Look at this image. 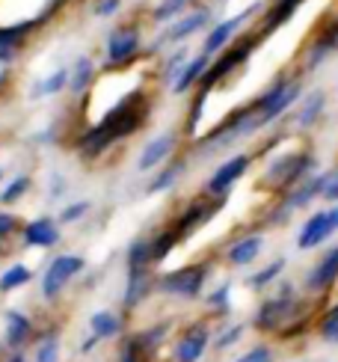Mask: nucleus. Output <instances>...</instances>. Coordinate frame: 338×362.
<instances>
[{"label": "nucleus", "instance_id": "nucleus-1", "mask_svg": "<svg viewBox=\"0 0 338 362\" xmlns=\"http://www.w3.org/2000/svg\"><path fill=\"white\" fill-rule=\"evenodd\" d=\"M315 173H320L317 155L309 146H300V148H288V152L276 155L264 167V173H261V185L267 190H273L276 196H282L285 190L297 187L300 181L312 178Z\"/></svg>", "mask_w": 338, "mask_h": 362}, {"label": "nucleus", "instance_id": "nucleus-2", "mask_svg": "<svg viewBox=\"0 0 338 362\" xmlns=\"http://www.w3.org/2000/svg\"><path fill=\"white\" fill-rule=\"evenodd\" d=\"M252 134H258V122H255L252 104L247 101V104H240V107L228 110L226 119H220L211 131L199 134L193 140V148H205V152H199V155H217V152H226V148H232L243 140H250Z\"/></svg>", "mask_w": 338, "mask_h": 362}, {"label": "nucleus", "instance_id": "nucleus-3", "mask_svg": "<svg viewBox=\"0 0 338 362\" xmlns=\"http://www.w3.org/2000/svg\"><path fill=\"white\" fill-rule=\"evenodd\" d=\"M303 309H305V300L297 294V288L291 282L279 279L273 294L258 303V309L252 315V329H258V333H279V329L294 321Z\"/></svg>", "mask_w": 338, "mask_h": 362}, {"label": "nucleus", "instance_id": "nucleus-4", "mask_svg": "<svg viewBox=\"0 0 338 362\" xmlns=\"http://www.w3.org/2000/svg\"><path fill=\"white\" fill-rule=\"evenodd\" d=\"M143 54H146V33H143V24H136V21H125L113 27L104 39V69L107 71L131 69Z\"/></svg>", "mask_w": 338, "mask_h": 362}, {"label": "nucleus", "instance_id": "nucleus-5", "mask_svg": "<svg viewBox=\"0 0 338 362\" xmlns=\"http://www.w3.org/2000/svg\"><path fill=\"white\" fill-rule=\"evenodd\" d=\"M258 36L255 33H240L232 45H226V48L217 54V57H211V63H208V71L202 74V81H199V86L208 89V93H214L226 78H232V74L238 69H243L250 63V57L255 54L258 48Z\"/></svg>", "mask_w": 338, "mask_h": 362}, {"label": "nucleus", "instance_id": "nucleus-6", "mask_svg": "<svg viewBox=\"0 0 338 362\" xmlns=\"http://www.w3.org/2000/svg\"><path fill=\"white\" fill-rule=\"evenodd\" d=\"M211 262H193V264H181L175 270H163L155 276V291L166 297H181V300H199L205 294V285L211 279Z\"/></svg>", "mask_w": 338, "mask_h": 362}, {"label": "nucleus", "instance_id": "nucleus-7", "mask_svg": "<svg viewBox=\"0 0 338 362\" xmlns=\"http://www.w3.org/2000/svg\"><path fill=\"white\" fill-rule=\"evenodd\" d=\"M214 24V9L208 4H199V6H190L184 15H178V18L173 24H166L158 39L151 42V54H161L163 48H178V45H187L190 39L202 36L205 30Z\"/></svg>", "mask_w": 338, "mask_h": 362}, {"label": "nucleus", "instance_id": "nucleus-8", "mask_svg": "<svg viewBox=\"0 0 338 362\" xmlns=\"http://www.w3.org/2000/svg\"><path fill=\"white\" fill-rule=\"evenodd\" d=\"M264 4H267V0H252V4L243 9V12H238V15H226V18L214 21V24L205 30V33H202V48H199V54L217 57V54L226 48V45H232V42L240 36L243 24L252 21V18H258L261 9H264Z\"/></svg>", "mask_w": 338, "mask_h": 362}, {"label": "nucleus", "instance_id": "nucleus-9", "mask_svg": "<svg viewBox=\"0 0 338 362\" xmlns=\"http://www.w3.org/2000/svg\"><path fill=\"white\" fill-rule=\"evenodd\" d=\"M252 163H255V152H238V155H228L226 160L217 163V170H214L205 181V187L202 193L211 196V199H228V193H232L243 175H250L252 170Z\"/></svg>", "mask_w": 338, "mask_h": 362}, {"label": "nucleus", "instance_id": "nucleus-10", "mask_svg": "<svg viewBox=\"0 0 338 362\" xmlns=\"http://www.w3.org/2000/svg\"><path fill=\"white\" fill-rule=\"evenodd\" d=\"M335 54H338V15H327V18L320 21L317 30L312 33L309 45H305L300 74H312V71H317L324 63H330Z\"/></svg>", "mask_w": 338, "mask_h": 362}, {"label": "nucleus", "instance_id": "nucleus-11", "mask_svg": "<svg viewBox=\"0 0 338 362\" xmlns=\"http://www.w3.org/2000/svg\"><path fill=\"white\" fill-rule=\"evenodd\" d=\"M332 235H338V205L317 208L300 226V232H297V250L300 252L320 250Z\"/></svg>", "mask_w": 338, "mask_h": 362}, {"label": "nucleus", "instance_id": "nucleus-12", "mask_svg": "<svg viewBox=\"0 0 338 362\" xmlns=\"http://www.w3.org/2000/svg\"><path fill=\"white\" fill-rule=\"evenodd\" d=\"M211 336L214 329L208 321H193L178 333V339L173 341V351H169V359L173 362H202V356L211 351Z\"/></svg>", "mask_w": 338, "mask_h": 362}, {"label": "nucleus", "instance_id": "nucleus-13", "mask_svg": "<svg viewBox=\"0 0 338 362\" xmlns=\"http://www.w3.org/2000/svg\"><path fill=\"white\" fill-rule=\"evenodd\" d=\"M83 270H86L83 255L63 252V255H57V259H51L48 270H45V276H42V297L45 300H57L59 294L69 288V282L74 276H81Z\"/></svg>", "mask_w": 338, "mask_h": 362}, {"label": "nucleus", "instance_id": "nucleus-14", "mask_svg": "<svg viewBox=\"0 0 338 362\" xmlns=\"http://www.w3.org/2000/svg\"><path fill=\"white\" fill-rule=\"evenodd\" d=\"M178 146H181V131H163V134H155L146 146L140 158H136V170L140 173H155L161 170L166 160H173L178 155Z\"/></svg>", "mask_w": 338, "mask_h": 362}, {"label": "nucleus", "instance_id": "nucleus-15", "mask_svg": "<svg viewBox=\"0 0 338 362\" xmlns=\"http://www.w3.org/2000/svg\"><path fill=\"white\" fill-rule=\"evenodd\" d=\"M226 205V199H211V196H196V199H190L187 205H184L181 211H178V217L173 220V226H175V232L181 235V240L187 238V235H193L196 229H202V226L217 214V211Z\"/></svg>", "mask_w": 338, "mask_h": 362}, {"label": "nucleus", "instance_id": "nucleus-16", "mask_svg": "<svg viewBox=\"0 0 338 362\" xmlns=\"http://www.w3.org/2000/svg\"><path fill=\"white\" fill-rule=\"evenodd\" d=\"M291 131L294 134H305L312 131L315 125H320V119L327 113V89H309V93H303V98L297 101V107L291 110Z\"/></svg>", "mask_w": 338, "mask_h": 362}, {"label": "nucleus", "instance_id": "nucleus-17", "mask_svg": "<svg viewBox=\"0 0 338 362\" xmlns=\"http://www.w3.org/2000/svg\"><path fill=\"white\" fill-rule=\"evenodd\" d=\"M303 93H305V81H303V74H300V71H294V78H291V83H288L285 93L276 98L267 110H261V113L255 116L258 131H264V128H270V125H276V122H282V119L297 107V101L303 98Z\"/></svg>", "mask_w": 338, "mask_h": 362}, {"label": "nucleus", "instance_id": "nucleus-18", "mask_svg": "<svg viewBox=\"0 0 338 362\" xmlns=\"http://www.w3.org/2000/svg\"><path fill=\"white\" fill-rule=\"evenodd\" d=\"M338 285V244L330 247L320 259L312 264L309 276H305V291L312 297H324Z\"/></svg>", "mask_w": 338, "mask_h": 362}, {"label": "nucleus", "instance_id": "nucleus-19", "mask_svg": "<svg viewBox=\"0 0 338 362\" xmlns=\"http://www.w3.org/2000/svg\"><path fill=\"white\" fill-rule=\"evenodd\" d=\"M155 267H140V270H128L125 279V291H122V309L134 312L140 309L146 300L155 294Z\"/></svg>", "mask_w": 338, "mask_h": 362}, {"label": "nucleus", "instance_id": "nucleus-20", "mask_svg": "<svg viewBox=\"0 0 338 362\" xmlns=\"http://www.w3.org/2000/svg\"><path fill=\"white\" fill-rule=\"evenodd\" d=\"M261 250H264V235L261 232H243L240 238H235L232 244L226 247L223 259H226L228 267H250L261 255Z\"/></svg>", "mask_w": 338, "mask_h": 362}, {"label": "nucleus", "instance_id": "nucleus-21", "mask_svg": "<svg viewBox=\"0 0 338 362\" xmlns=\"http://www.w3.org/2000/svg\"><path fill=\"white\" fill-rule=\"evenodd\" d=\"M184 173H187V155L178 152L173 160H166L161 170H155V175H151L146 181V193L148 196H161V193H169L173 187H178V181L184 178Z\"/></svg>", "mask_w": 338, "mask_h": 362}, {"label": "nucleus", "instance_id": "nucleus-22", "mask_svg": "<svg viewBox=\"0 0 338 362\" xmlns=\"http://www.w3.org/2000/svg\"><path fill=\"white\" fill-rule=\"evenodd\" d=\"M59 238L63 235H59V223L54 217H36L21 229L24 247H33V250H51L59 244Z\"/></svg>", "mask_w": 338, "mask_h": 362}, {"label": "nucleus", "instance_id": "nucleus-23", "mask_svg": "<svg viewBox=\"0 0 338 362\" xmlns=\"http://www.w3.org/2000/svg\"><path fill=\"white\" fill-rule=\"evenodd\" d=\"M39 21L36 18H27V21H15V24H6L0 27V63H12L18 57L21 45L27 42L30 30H36Z\"/></svg>", "mask_w": 338, "mask_h": 362}, {"label": "nucleus", "instance_id": "nucleus-24", "mask_svg": "<svg viewBox=\"0 0 338 362\" xmlns=\"http://www.w3.org/2000/svg\"><path fill=\"white\" fill-rule=\"evenodd\" d=\"M208 63H211V57H205V54L190 57L187 63H184V69L175 74V81L169 83V93L173 95H190L199 86V81H202V74L208 71Z\"/></svg>", "mask_w": 338, "mask_h": 362}, {"label": "nucleus", "instance_id": "nucleus-25", "mask_svg": "<svg viewBox=\"0 0 338 362\" xmlns=\"http://www.w3.org/2000/svg\"><path fill=\"white\" fill-rule=\"evenodd\" d=\"M113 148V140L107 137V131L98 125H89L78 134V143H74V152H78L83 160H98Z\"/></svg>", "mask_w": 338, "mask_h": 362}, {"label": "nucleus", "instance_id": "nucleus-26", "mask_svg": "<svg viewBox=\"0 0 338 362\" xmlns=\"http://www.w3.org/2000/svg\"><path fill=\"white\" fill-rule=\"evenodd\" d=\"M95 74H98V66H95V59H92L89 54H81L78 59L71 63L69 69V93L74 98H83L92 86H95Z\"/></svg>", "mask_w": 338, "mask_h": 362}, {"label": "nucleus", "instance_id": "nucleus-27", "mask_svg": "<svg viewBox=\"0 0 338 362\" xmlns=\"http://www.w3.org/2000/svg\"><path fill=\"white\" fill-rule=\"evenodd\" d=\"M89 336H95L98 341H113L125 336V318L113 309H98L89 318Z\"/></svg>", "mask_w": 338, "mask_h": 362}, {"label": "nucleus", "instance_id": "nucleus-28", "mask_svg": "<svg viewBox=\"0 0 338 362\" xmlns=\"http://www.w3.org/2000/svg\"><path fill=\"white\" fill-rule=\"evenodd\" d=\"M30 339H33V321H30L24 312L9 309L6 312V348L21 351Z\"/></svg>", "mask_w": 338, "mask_h": 362}, {"label": "nucleus", "instance_id": "nucleus-29", "mask_svg": "<svg viewBox=\"0 0 338 362\" xmlns=\"http://www.w3.org/2000/svg\"><path fill=\"white\" fill-rule=\"evenodd\" d=\"M181 244V235L175 232V226L169 223L163 229H158L155 235H148V250H151V267H158L169 259V252Z\"/></svg>", "mask_w": 338, "mask_h": 362}, {"label": "nucleus", "instance_id": "nucleus-30", "mask_svg": "<svg viewBox=\"0 0 338 362\" xmlns=\"http://www.w3.org/2000/svg\"><path fill=\"white\" fill-rule=\"evenodd\" d=\"M169 329H173V321H158V324H151L146 329H136L134 339H136V344H140V351L151 359L161 351V344L169 339Z\"/></svg>", "mask_w": 338, "mask_h": 362}, {"label": "nucleus", "instance_id": "nucleus-31", "mask_svg": "<svg viewBox=\"0 0 338 362\" xmlns=\"http://www.w3.org/2000/svg\"><path fill=\"white\" fill-rule=\"evenodd\" d=\"M196 0H158V4L148 9V21L158 27H166V24H173L178 15L187 12Z\"/></svg>", "mask_w": 338, "mask_h": 362}, {"label": "nucleus", "instance_id": "nucleus-32", "mask_svg": "<svg viewBox=\"0 0 338 362\" xmlns=\"http://www.w3.org/2000/svg\"><path fill=\"white\" fill-rule=\"evenodd\" d=\"M285 267H288V262L282 259H273V262H267L261 270H255V274H250V279H247V285L252 291H267V288H273L276 282L282 279V274H285Z\"/></svg>", "mask_w": 338, "mask_h": 362}, {"label": "nucleus", "instance_id": "nucleus-33", "mask_svg": "<svg viewBox=\"0 0 338 362\" xmlns=\"http://www.w3.org/2000/svg\"><path fill=\"white\" fill-rule=\"evenodd\" d=\"M190 59V51H187V45H178V48H173L163 59H161V66H158V78L169 86L175 81V74L184 69V63Z\"/></svg>", "mask_w": 338, "mask_h": 362}, {"label": "nucleus", "instance_id": "nucleus-34", "mask_svg": "<svg viewBox=\"0 0 338 362\" xmlns=\"http://www.w3.org/2000/svg\"><path fill=\"white\" fill-rule=\"evenodd\" d=\"M205 306L211 309V315H217V318H228V312H232V282L226 279L211 294H205Z\"/></svg>", "mask_w": 338, "mask_h": 362}, {"label": "nucleus", "instance_id": "nucleus-35", "mask_svg": "<svg viewBox=\"0 0 338 362\" xmlns=\"http://www.w3.org/2000/svg\"><path fill=\"white\" fill-rule=\"evenodd\" d=\"M125 267L128 270H140V267H151V250H148V235L134 238L128 250H125Z\"/></svg>", "mask_w": 338, "mask_h": 362}, {"label": "nucleus", "instance_id": "nucleus-36", "mask_svg": "<svg viewBox=\"0 0 338 362\" xmlns=\"http://www.w3.org/2000/svg\"><path fill=\"white\" fill-rule=\"evenodd\" d=\"M30 279H33V270H30L27 264H12V267H6L4 274H0V294L18 291Z\"/></svg>", "mask_w": 338, "mask_h": 362}, {"label": "nucleus", "instance_id": "nucleus-37", "mask_svg": "<svg viewBox=\"0 0 338 362\" xmlns=\"http://www.w3.org/2000/svg\"><path fill=\"white\" fill-rule=\"evenodd\" d=\"M69 86V69L66 66H59L57 71H51L48 78H45L36 89H33V95H39V98H51V95H59L63 89Z\"/></svg>", "mask_w": 338, "mask_h": 362}, {"label": "nucleus", "instance_id": "nucleus-38", "mask_svg": "<svg viewBox=\"0 0 338 362\" xmlns=\"http://www.w3.org/2000/svg\"><path fill=\"white\" fill-rule=\"evenodd\" d=\"M243 333H247V324H226L220 333L211 336V348H214V351H228V348H235V344L243 339Z\"/></svg>", "mask_w": 338, "mask_h": 362}, {"label": "nucleus", "instance_id": "nucleus-39", "mask_svg": "<svg viewBox=\"0 0 338 362\" xmlns=\"http://www.w3.org/2000/svg\"><path fill=\"white\" fill-rule=\"evenodd\" d=\"M315 333H317L320 339H324V341H330V344H335V341H338V300H335V303H332V306H330V309L317 318Z\"/></svg>", "mask_w": 338, "mask_h": 362}, {"label": "nucleus", "instance_id": "nucleus-40", "mask_svg": "<svg viewBox=\"0 0 338 362\" xmlns=\"http://www.w3.org/2000/svg\"><path fill=\"white\" fill-rule=\"evenodd\" d=\"M33 362H59V333L57 329H51V333H45L39 339Z\"/></svg>", "mask_w": 338, "mask_h": 362}, {"label": "nucleus", "instance_id": "nucleus-41", "mask_svg": "<svg viewBox=\"0 0 338 362\" xmlns=\"http://www.w3.org/2000/svg\"><path fill=\"white\" fill-rule=\"evenodd\" d=\"M33 187V178L30 175H15L9 185L0 190V205H15L18 199H24V193Z\"/></svg>", "mask_w": 338, "mask_h": 362}, {"label": "nucleus", "instance_id": "nucleus-42", "mask_svg": "<svg viewBox=\"0 0 338 362\" xmlns=\"http://www.w3.org/2000/svg\"><path fill=\"white\" fill-rule=\"evenodd\" d=\"M92 211V202L89 199H78V202H69L63 211H59V217H57V223L59 226H71V223H81L86 214Z\"/></svg>", "mask_w": 338, "mask_h": 362}, {"label": "nucleus", "instance_id": "nucleus-43", "mask_svg": "<svg viewBox=\"0 0 338 362\" xmlns=\"http://www.w3.org/2000/svg\"><path fill=\"white\" fill-rule=\"evenodd\" d=\"M116 362H148V356L140 351V344H136L134 333L122 336V341H119V354H116Z\"/></svg>", "mask_w": 338, "mask_h": 362}, {"label": "nucleus", "instance_id": "nucleus-44", "mask_svg": "<svg viewBox=\"0 0 338 362\" xmlns=\"http://www.w3.org/2000/svg\"><path fill=\"white\" fill-rule=\"evenodd\" d=\"M320 202L324 205H338V163L324 170V190H320Z\"/></svg>", "mask_w": 338, "mask_h": 362}, {"label": "nucleus", "instance_id": "nucleus-45", "mask_svg": "<svg viewBox=\"0 0 338 362\" xmlns=\"http://www.w3.org/2000/svg\"><path fill=\"white\" fill-rule=\"evenodd\" d=\"M273 359H276V351L270 344H252V348L243 351L235 362H273Z\"/></svg>", "mask_w": 338, "mask_h": 362}, {"label": "nucleus", "instance_id": "nucleus-46", "mask_svg": "<svg viewBox=\"0 0 338 362\" xmlns=\"http://www.w3.org/2000/svg\"><path fill=\"white\" fill-rule=\"evenodd\" d=\"M18 226H21V220L15 217V214H9V211H0V244L9 238V235H15L18 232Z\"/></svg>", "mask_w": 338, "mask_h": 362}, {"label": "nucleus", "instance_id": "nucleus-47", "mask_svg": "<svg viewBox=\"0 0 338 362\" xmlns=\"http://www.w3.org/2000/svg\"><path fill=\"white\" fill-rule=\"evenodd\" d=\"M119 9H122V0H95L92 15H95V18H113Z\"/></svg>", "mask_w": 338, "mask_h": 362}, {"label": "nucleus", "instance_id": "nucleus-48", "mask_svg": "<svg viewBox=\"0 0 338 362\" xmlns=\"http://www.w3.org/2000/svg\"><path fill=\"white\" fill-rule=\"evenodd\" d=\"M98 344H101V341H98L95 336H86V339L81 341V354H92V351L98 348Z\"/></svg>", "mask_w": 338, "mask_h": 362}, {"label": "nucleus", "instance_id": "nucleus-49", "mask_svg": "<svg viewBox=\"0 0 338 362\" xmlns=\"http://www.w3.org/2000/svg\"><path fill=\"white\" fill-rule=\"evenodd\" d=\"M63 190H66V181L59 178V175H54V196H57V193H63Z\"/></svg>", "mask_w": 338, "mask_h": 362}, {"label": "nucleus", "instance_id": "nucleus-50", "mask_svg": "<svg viewBox=\"0 0 338 362\" xmlns=\"http://www.w3.org/2000/svg\"><path fill=\"white\" fill-rule=\"evenodd\" d=\"M6 362H27V356H24V354H21V351H12V354H9V359H6Z\"/></svg>", "mask_w": 338, "mask_h": 362}, {"label": "nucleus", "instance_id": "nucleus-51", "mask_svg": "<svg viewBox=\"0 0 338 362\" xmlns=\"http://www.w3.org/2000/svg\"><path fill=\"white\" fill-rule=\"evenodd\" d=\"M0 185H4V170H0Z\"/></svg>", "mask_w": 338, "mask_h": 362}, {"label": "nucleus", "instance_id": "nucleus-52", "mask_svg": "<svg viewBox=\"0 0 338 362\" xmlns=\"http://www.w3.org/2000/svg\"><path fill=\"white\" fill-rule=\"evenodd\" d=\"M297 4H305V0H297Z\"/></svg>", "mask_w": 338, "mask_h": 362}]
</instances>
